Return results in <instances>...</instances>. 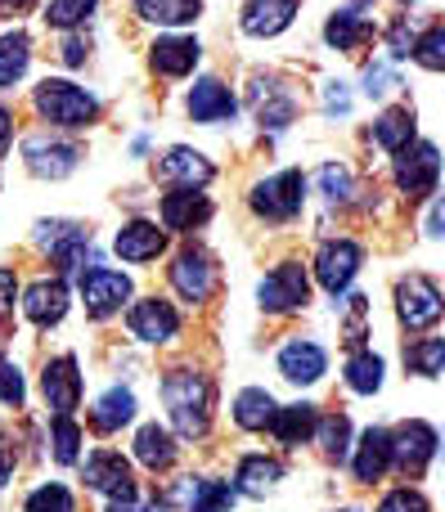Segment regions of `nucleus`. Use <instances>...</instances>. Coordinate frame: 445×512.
Returning a JSON list of instances; mask_svg holds the SVG:
<instances>
[{
  "instance_id": "51",
  "label": "nucleus",
  "mask_w": 445,
  "mask_h": 512,
  "mask_svg": "<svg viewBox=\"0 0 445 512\" xmlns=\"http://www.w3.org/2000/svg\"><path fill=\"white\" fill-rule=\"evenodd\" d=\"M32 0H0V14H23Z\"/></svg>"
},
{
  "instance_id": "1",
  "label": "nucleus",
  "mask_w": 445,
  "mask_h": 512,
  "mask_svg": "<svg viewBox=\"0 0 445 512\" xmlns=\"http://www.w3.org/2000/svg\"><path fill=\"white\" fill-rule=\"evenodd\" d=\"M162 400H167L171 427H176L185 441H198L212 423V382L198 369H171L162 378Z\"/></svg>"
},
{
  "instance_id": "25",
  "label": "nucleus",
  "mask_w": 445,
  "mask_h": 512,
  "mask_svg": "<svg viewBox=\"0 0 445 512\" xmlns=\"http://www.w3.org/2000/svg\"><path fill=\"white\" fill-rule=\"evenodd\" d=\"M279 481H284V463L266 459V454H248V459H239V468H234V490L248 499H266Z\"/></svg>"
},
{
  "instance_id": "19",
  "label": "nucleus",
  "mask_w": 445,
  "mask_h": 512,
  "mask_svg": "<svg viewBox=\"0 0 445 512\" xmlns=\"http://www.w3.org/2000/svg\"><path fill=\"white\" fill-rule=\"evenodd\" d=\"M162 248H167V230H158L153 221H126L113 239V252L131 265H144V261H158Z\"/></svg>"
},
{
  "instance_id": "39",
  "label": "nucleus",
  "mask_w": 445,
  "mask_h": 512,
  "mask_svg": "<svg viewBox=\"0 0 445 512\" xmlns=\"http://www.w3.org/2000/svg\"><path fill=\"white\" fill-rule=\"evenodd\" d=\"M99 0H50L45 5V23L59 27V32H68V27H81L90 14H95Z\"/></svg>"
},
{
  "instance_id": "35",
  "label": "nucleus",
  "mask_w": 445,
  "mask_h": 512,
  "mask_svg": "<svg viewBox=\"0 0 445 512\" xmlns=\"http://www.w3.org/2000/svg\"><path fill=\"white\" fill-rule=\"evenodd\" d=\"M140 18L149 23H162V27H180V23H194L203 0H135Z\"/></svg>"
},
{
  "instance_id": "31",
  "label": "nucleus",
  "mask_w": 445,
  "mask_h": 512,
  "mask_svg": "<svg viewBox=\"0 0 445 512\" xmlns=\"http://www.w3.org/2000/svg\"><path fill=\"white\" fill-rule=\"evenodd\" d=\"M275 396L261 387H248L234 396V423L243 427V432H266L270 423H275Z\"/></svg>"
},
{
  "instance_id": "16",
  "label": "nucleus",
  "mask_w": 445,
  "mask_h": 512,
  "mask_svg": "<svg viewBox=\"0 0 445 512\" xmlns=\"http://www.w3.org/2000/svg\"><path fill=\"white\" fill-rule=\"evenodd\" d=\"M41 391H45V405L54 409V418H72V409L81 405V373H77V360H72V355H59V360L45 364Z\"/></svg>"
},
{
  "instance_id": "45",
  "label": "nucleus",
  "mask_w": 445,
  "mask_h": 512,
  "mask_svg": "<svg viewBox=\"0 0 445 512\" xmlns=\"http://www.w3.org/2000/svg\"><path fill=\"white\" fill-rule=\"evenodd\" d=\"M0 400H5V405H14V409L27 400L23 373H18V364H9V360H0Z\"/></svg>"
},
{
  "instance_id": "26",
  "label": "nucleus",
  "mask_w": 445,
  "mask_h": 512,
  "mask_svg": "<svg viewBox=\"0 0 445 512\" xmlns=\"http://www.w3.org/2000/svg\"><path fill=\"white\" fill-rule=\"evenodd\" d=\"M212 221V203L194 189H176V194L162 198V230H198V225Z\"/></svg>"
},
{
  "instance_id": "17",
  "label": "nucleus",
  "mask_w": 445,
  "mask_h": 512,
  "mask_svg": "<svg viewBox=\"0 0 445 512\" xmlns=\"http://www.w3.org/2000/svg\"><path fill=\"white\" fill-rule=\"evenodd\" d=\"M252 108H257V122L266 126V131H284L297 117L293 90H284L275 77H252Z\"/></svg>"
},
{
  "instance_id": "32",
  "label": "nucleus",
  "mask_w": 445,
  "mask_h": 512,
  "mask_svg": "<svg viewBox=\"0 0 445 512\" xmlns=\"http://www.w3.org/2000/svg\"><path fill=\"white\" fill-rule=\"evenodd\" d=\"M315 423H320V414H315V405H284L275 409V423H270V432L279 436L284 445H302L315 436Z\"/></svg>"
},
{
  "instance_id": "4",
  "label": "nucleus",
  "mask_w": 445,
  "mask_h": 512,
  "mask_svg": "<svg viewBox=\"0 0 445 512\" xmlns=\"http://www.w3.org/2000/svg\"><path fill=\"white\" fill-rule=\"evenodd\" d=\"M311 297V279H306V265L284 261L257 283V301L270 315H288V310H302Z\"/></svg>"
},
{
  "instance_id": "46",
  "label": "nucleus",
  "mask_w": 445,
  "mask_h": 512,
  "mask_svg": "<svg viewBox=\"0 0 445 512\" xmlns=\"http://www.w3.org/2000/svg\"><path fill=\"white\" fill-rule=\"evenodd\" d=\"M392 86H396V72L387 68V63H369V68H365V95L369 99H383Z\"/></svg>"
},
{
  "instance_id": "8",
  "label": "nucleus",
  "mask_w": 445,
  "mask_h": 512,
  "mask_svg": "<svg viewBox=\"0 0 445 512\" xmlns=\"http://www.w3.org/2000/svg\"><path fill=\"white\" fill-rule=\"evenodd\" d=\"M432 459H437V427L432 423L414 418V423H401L392 432V463L405 477H423Z\"/></svg>"
},
{
  "instance_id": "21",
  "label": "nucleus",
  "mask_w": 445,
  "mask_h": 512,
  "mask_svg": "<svg viewBox=\"0 0 445 512\" xmlns=\"http://www.w3.org/2000/svg\"><path fill=\"white\" fill-rule=\"evenodd\" d=\"M324 369H329V355H324V346H315V342H302V337H293V342L279 351V373H284L288 382H297V387H311V382H320Z\"/></svg>"
},
{
  "instance_id": "43",
  "label": "nucleus",
  "mask_w": 445,
  "mask_h": 512,
  "mask_svg": "<svg viewBox=\"0 0 445 512\" xmlns=\"http://www.w3.org/2000/svg\"><path fill=\"white\" fill-rule=\"evenodd\" d=\"M410 54H414V59H419L428 72H441V68H445V27L432 23L423 36H414V50H410Z\"/></svg>"
},
{
  "instance_id": "50",
  "label": "nucleus",
  "mask_w": 445,
  "mask_h": 512,
  "mask_svg": "<svg viewBox=\"0 0 445 512\" xmlns=\"http://www.w3.org/2000/svg\"><path fill=\"white\" fill-rule=\"evenodd\" d=\"M63 63H68V68L86 63V41H81V36H68V41H63Z\"/></svg>"
},
{
  "instance_id": "12",
  "label": "nucleus",
  "mask_w": 445,
  "mask_h": 512,
  "mask_svg": "<svg viewBox=\"0 0 445 512\" xmlns=\"http://www.w3.org/2000/svg\"><path fill=\"white\" fill-rule=\"evenodd\" d=\"M131 297V279L117 270H81V301H86V315L90 319H108L126 306Z\"/></svg>"
},
{
  "instance_id": "13",
  "label": "nucleus",
  "mask_w": 445,
  "mask_h": 512,
  "mask_svg": "<svg viewBox=\"0 0 445 512\" xmlns=\"http://www.w3.org/2000/svg\"><path fill=\"white\" fill-rule=\"evenodd\" d=\"M23 162H27V171H32V176H41V180H63V176H72V171H77L81 149H77V144H68V140H45V135H27V140H23Z\"/></svg>"
},
{
  "instance_id": "34",
  "label": "nucleus",
  "mask_w": 445,
  "mask_h": 512,
  "mask_svg": "<svg viewBox=\"0 0 445 512\" xmlns=\"http://www.w3.org/2000/svg\"><path fill=\"white\" fill-rule=\"evenodd\" d=\"M27 63H32V41H27V32L0 36V90L14 86L27 72Z\"/></svg>"
},
{
  "instance_id": "47",
  "label": "nucleus",
  "mask_w": 445,
  "mask_h": 512,
  "mask_svg": "<svg viewBox=\"0 0 445 512\" xmlns=\"http://www.w3.org/2000/svg\"><path fill=\"white\" fill-rule=\"evenodd\" d=\"M324 113H329V117H347L351 113L347 81H324Z\"/></svg>"
},
{
  "instance_id": "37",
  "label": "nucleus",
  "mask_w": 445,
  "mask_h": 512,
  "mask_svg": "<svg viewBox=\"0 0 445 512\" xmlns=\"http://www.w3.org/2000/svg\"><path fill=\"white\" fill-rule=\"evenodd\" d=\"M315 436H320V450H324V459H347V450H351V423L342 414H333V418H324V423H315Z\"/></svg>"
},
{
  "instance_id": "41",
  "label": "nucleus",
  "mask_w": 445,
  "mask_h": 512,
  "mask_svg": "<svg viewBox=\"0 0 445 512\" xmlns=\"http://www.w3.org/2000/svg\"><path fill=\"white\" fill-rule=\"evenodd\" d=\"M50 445H54V459L68 468V463L81 459V427L72 423V418H54L50 427Z\"/></svg>"
},
{
  "instance_id": "10",
  "label": "nucleus",
  "mask_w": 445,
  "mask_h": 512,
  "mask_svg": "<svg viewBox=\"0 0 445 512\" xmlns=\"http://www.w3.org/2000/svg\"><path fill=\"white\" fill-rule=\"evenodd\" d=\"M171 288L180 292V301L203 306V301L216 292V261L198 248H185L176 261H171Z\"/></svg>"
},
{
  "instance_id": "24",
  "label": "nucleus",
  "mask_w": 445,
  "mask_h": 512,
  "mask_svg": "<svg viewBox=\"0 0 445 512\" xmlns=\"http://www.w3.org/2000/svg\"><path fill=\"white\" fill-rule=\"evenodd\" d=\"M149 59H153V72H162V77H185L203 59V45L194 36H158Z\"/></svg>"
},
{
  "instance_id": "40",
  "label": "nucleus",
  "mask_w": 445,
  "mask_h": 512,
  "mask_svg": "<svg viewBox=\"0 0 445 512\" xmlns=\"http://www.w3.org/2000/svg\"><path fill=\"white\" fill-rule=\"evenodd\" d=\"M315 185H320V194L329 203H351V194H356V180H351V171L342 162H329V167L315 171Z\"/></svg>"
},
{
  "instance_id": "55",
  "label": "nucleus",
  "mask_w": 445,
  "mask_h": 512,
  "mask_svg": "<svg viewBox=\"0 0 445 512\" xmlns=\"http://www.w3.org/2000/svg\"><path fill=\"white\" fill-rule=\"evenodd\" d=\"M108 512H113V508H108Z\"/></svg>"
},
{
  "instance_id": "38",
  "label": "nucleus",
  "mask_w": 445,
  "mask_h": 512,
  "mask_svg": "<svg viewBox=\"0 0 445 512\" xmlns=\"http://www.w3.org/2000/svg\"><path fill=\"white\" fill-rule=\"evenodd\" d=\"M405 364H410V373L437 378L441 364H445V342H441V337H423V342H414L410 351H405Z\"/></svg>"
},
{
  "instance_id": "36",
  "label": "nucleus",
  "mask_w": 445,
  "mask_h": 512,
  "mask_svg": "<svg viewBox=\"0 0 445 512\" xmlns=\"http://www.w3.org/2000/svg\"><path fill=\"white\" fill-rule=\"evenodd\" d=\"M347 387L356 391V396H374L378 387H383V360H378L374 351H360L347 360Z\"/></svg>"
},
{
  "instance_id": "3",
  "label": "nucleus",
  "mask_w": 445,
  "mask_h": 512,
  "mask_svg": "<svg viewBox=\"0 0 445 512\" xmlns=\"http://www.w3.org/2000/svg\"><path fill=\"white\" fill-rule=\"evenodd\" d=\"M248 203H252V212H257L261 221H293V216L302 212V203H306V176L302 171H279V176L252 185Z\"/></svg>"
},
{
  "instance_id": "9",
  "label": "nucleus",
  "mask_w": 445,
  "mask_h": 512,
  "mask_svg": "<svg viewBox=\"0 0 445 512\" xmlns=\"http://www.w3.org/2000/svg\"><path fill=\"white\" fill-rule=\"evenodd\" d=\"M86 486L95 490V495L113 499V504H135V499H140L135 477H131V463L113 450H99L86 459Z\"/></svg>"
},
{
  "instance_id": "15",
  "label": "nucleus",
  "mask_w": 445,
  "mask_h": 512,
  "mask_svg": "<svg viewBox=\"0 0 445 512\" xmlns=\"http://www.w3.org/2000/svg\"><path fill=\"white\" fill-rule=\"evenodd\" d=\"M158 176L167 180V185H176V189H194V194H203V189L212 185L216 167L198 149H185V144H176V149H167L158 158Z\"/></svg>"
},
{
  "instance_id": "7",
  "label": "nucleus",
  "mask_w": 445,
  "mask_h": 512,
  "mask_svg": "<svg viewBox=\"0 0 445 512\" xmlns=\"http://www.w3.org/2000/svg\"><path fill=\"white\" fill-rule=\"evenodd\" d=\"M437 176H441V158H437V144L419 140V144H405L396 153V189L410 198H428L437 194Z\"/></svg>"
},
{
  "instance_id": "6",
  "label": "nucleus",
  "mask_w": 445,
  "mask_h": 512,
  "mask_svg": "<svg viewBox=\"0 0 445 512\" xmlns=\"http://www.w3.org/2000/svg\"><path fill=\"white\" fill-rule=\"evenodd\" d=\"M36 243L54 256L63 274H77L90 261V230L77 221H41L36 225Z\"/></svg>"
},
{
  "instance_id": "49",
  "label": "nucleus",
  "mask_w": 445,
  "mask_h": 512,
  "mask_svg": "<svg viewBox=\"0 0 445 512\" xmlns=\"http://www.w3.org/2000/svg\"><path fill=\"white\" fill-rule=\"evenodd\" d=\"M14 297H18V279H14V270H0V315H5V310L14 306Z\"/></svg>"
},
{
  "instance_id": "42",
  "label": "nucleus",
  "mask_w": 445,
  "mask_h": 512,
  "mask_svg": "<svg viewBox=\"0 0 445 512\" xmlns=\"http://www.w3.org/2000/svg\"><path fill=\"white\" fill-rule=\"evenodd\" d=\"M23 512H77V499H72L68 486L50 481V486H41V490H32V495H27Z\"/></svg>"
},
{
  "instance_id": "53",
  "label": "nucleus",
  "mask_w": 445,
  "mask_h": 512,
  "mask_svg": "<svg viewBox=\"0 0 445 512\" xmlns=\"http://www.w3.org/2000/svg\"><path fill=\"white\" fill-rule=\"evenodd\" d=\"M5 481H9V459L0 454V490H5Z\"/></svg>"
},
{
  "instance_id": "5",
  "label": "nucleus",
  "mask_w": 445,
  "mask_h": 512,
  "mask_svg": "<svg viewBox=\"0 0 445 512\" xmlns=\"http://www.w3.org/2000/svg\"><path fill=\"white\" fill-rule=\"evenodd\" d=\"M441 288L437 279H428V274H410V279H401V288H396V315H401V324L410 328V333H423V328H432L441 319Z\"/></svg>"
},
{
  "instance_id": "30",
  "label": "nucleus",
  "mask_w": 445,
  "mask_h": 512,
  "mask_svg": "<svg viewBox=\"0 0 445 512\" xmlns=\"http://www.w3.org/2000/svg\"><path fill=\"white\" fill-rule=\"evenodd\" d=\"M369 36H374V23H369L360 9H333L329 23H324V41H329L333 50H356Z\"/></svg>"
},
{
  "instance_id": "48",
  "label": "nucleus",
  "mask_w": 445,
  "mask_h": 512,
  "mask_svg": "<svg viewBox=\"0 0 445 512\" xmlns=\"http://www.w3.org/2000/svg\"><path fill=\"white\" fill-rule=\"evenodd\" d=\"M387 50H392V59H405V54L414 50V32L405 27V18L392 27V32H387Z\"/></svg>"
},
{
  "instance_id": "52",
  "label": "nucleus",
  "mask_w": 445,
  "mask_h": 512,
  "mask_svg": "<svg viewBox=\"0 0 445 512\" xmlns=\"http://www.w3.org/2000/svg\"><path fill=\"white\" fill-rule=\"evenodd\" d=\"M9 122H14V117H9V108H0V144L9 140Z\"/></svg>"
},
{
  "instance_id": "2",
  "label": "nucleus",
  "mask_w": 445,
  "mask_h": 512,
  "mask_svg": "<svg viewBox=\"0 0 445 512\" xmlns=\"http://www.w3.org/2000/svg\"><path fill=\"white\" fill-rule=\"evenodd\" d=\"M32 104H36V113H41L50 126H68V131L90 126L99 117V99L90 95V90L63 81V77H45L41 86H36Z\"/></svg>"
},
{
  "instance_id": "20",
  "label": "nucleus",
  "mask_w": 445,
  "mask_h": 512,
  "mask_svg": "<svg viewBox=\"0 0 445 512\" xmlns=\"http://www.w3.org/2000/svg\"><path fill=\"white\" fill-rule=\"evenodd\" d=\"M23 315L32 319L36 328H50L68 315V283L63 279H36L32 288L23 292Z\"/></svg>"
},
{
  "instance_id": "54",
  "label": "nucleus",
  "mask_w": 445,
  "mask_h": 512,
  "mask_svg": "<svg viewBox=\"0 0 445 512\" xmlns=\"http://www.w3.org/2000/svg\"><path fill=\"white\" fill-rule=\"evenodd\" d=\"M333 512H360V508H333Z\"/></svg>"
},
{
  "instance_id": "14",
  "label": "nucleus",
  "mask_w": 445,
  "mask_h": 512,
  "mask_svg": "<svg viewBox=\"0 0 445 512\" xmlns=\"http://www.w3.org/2000/svg\"><path fill=\"white\" fill-rule=\"evenodd\" d=\"M126 328H131V337H140V342L162 346V342H171V337L180 333V315H176L171 301L144 297V301H135V306L126 310Z\"/></svg>"
},
{
  "instance_id": "22",
  "label": "nucleus",
  "mask_w": 445,
  "mask_h": 512,
  "mask_svg": "<svg viewBox=\"0 0 445 512\" xmlns=\"http://www.w3.org/2000/svg\"><path fill=\"white\" fill-rule=\"evenodd\" d=\"M171 499L180 504V512H225L234 504V486L212 477H185Z\"/></svg>"
},
{
  "instance_id": "18",
  "label": "nucleus",
  "mask_w": 445,
  "mask_h": 512,
  "mask_svg": "<svg viewBox=\"0 0 445 512\" xmlns=\"http://www.w3.org/2000/svg\"><path fill=\"white\" fill-rule=\"evenodd\" d=\"M239 113V99L230 95V86L216 77H203L194 81V90H189V117L203 126H216V122H230V117Z\"/></svg>"
},
{
  "instance_id": "44",
  "label": "nucleus",
  "mask_w": 445,
  "mask_h": 512,
  "mask_svg": "<svg viewBox=\"0 0 445 512\" xmlns=\"http://www.w3.org/2000/svg\"><path fill=\"white\" fill-rule=\"evenodd\" d=\"M378 512H428V499H423L419 490L401 486V490H387L383 504H378Z\"/></svg>"
},
{
  "instance_id": "23",
  "label": "nucleus",
  "mask_w": 445,
  "mask_h": 512,
  "mask_svg": "<svg viewBox=\"0 0 445 512\" xmlns=\"http://www.w3.org/2000/svg\"><path fill=\"white\" fill-rule=\"evenodd\" d=\"M351 468H356V481H369V486L383 481V472L392 468V432H387V427H369L356 445Z\"/></svg>"
},
{
  "instance_id": "28",
  "label": "nucleus",
  "mask_w": 445,
  "mask_h": 512,
  "mask_svg": "<svg viewBox=\"0 0 445 512\" xmlns=\"http://www.w3.org/2000/svg\"><path fill=\"white\" fill-rule=\"evenodd\" d=\"M131 418H135V396L126 387H108L104 396L95 400V409H90V427H95L99 436L122 432Z\"/></svg>"
},
{
  "instance_id": "29",
  "label": "nucleus",
  "mask_w": 445,
  "mask_h": 512,
  "mask_svg": "<svg viewBox=\"0 0 445 512\" xmlns=\"http://www.w3.org/2000/svg\"><path fill=\"white\" fill-rule=\"evenodd\" d=\"M135 459L149 472H167L171 463H176V436L158 423H144L140 432H135Z\"/></svg>"
},
{
  "instance_id": "33",
  "label": "nucleus",
  "mask_w": 445,
  "mask_h": 512,
  "mask_svg": "<svg viewBox=\"0 0 445 512\" xmlns=\"http://www.w3.org/2000/svg\"><path fill=\"white\" fill-rule=\"evenodd\" d=\"M414 131H419V126H414L410 108H387V113L374 122V144L387 153H401L405 144H414Z\"/></svg>"
},
{
  "instance_id": "27",
  "label": "nucleus",
  "mask_w": 445,
  "mask_h": 512,
  "mask_svg": "<svg viewBox=\"0 0 445 512\" xmlns=\"http://www.w3.org/2000/svg\"><path fill=\"white\" fill-rule=\"evenodd\" d=\"M297 14V0H248L243 5V32L248 36H279Z\"/></svg>"
},
{
  "instance_id": "11",
  "label": "nucleus",
  "mask_w": 445,
  "mask_h": 512,
  "mask_svg": "<svg viewBox=\"0 0 445 512\" xmlns=\"http://www.w3.org/2000/svg\"><path fill=\"white\" fill-rule=\"evenodd\" d=\"M360 261H365L360 243L333 239V243H324V248L315 252V279H320L324 292H333V297H338V292H347L351 279L360 274Z\"/></svg>"
}]
</instances>
